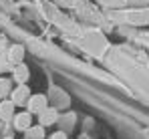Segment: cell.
I'll return each mask as SVG.
<instances>
[{"instance_id":"obj_1","label":"cell","mask_w":149,"mask_h":139,"mask_svg":"<svg viewBox=\"0 0 149 139\" xmlns=\"http://www.w3.org/2000/svg\"><path fill=\"white\" fill-rule=\"evenodd\" d=\"M26 105H28L30 113H42L47 109V97L45 95H32V97H28Z\"/></svg>"},{"instance_id":"obj_2","label":"cell","mask_w":149,"mask_h":139,"mask_svg":"<svg viewBox=\"0 0 149 139\" xmlns=\"http://www.w3.org/2000/svg\"><path fill=\"white\" fill-rule=\"evenodd\" d=\"M28 97H30V89L26 85H20L18 89L12 91V103L14 105H24L26 101H28Z\"/></svg>"},{"instance_id":"obj_3","label":"cell","mask_w":149,"mask_h":139,"mask_svg":"<svg viewBox=\"0 0 149 139\" xmlns=\"http://www.w3.org/2000/svg\"><path fill=\"white\" fill-rule=\"evenodd\" d=\"M24 57V46L22 45H12L8 50V63L10 65H20Z\"/></svg>"},{"instance_id":"obj_4","label":"cell","mask_w":149,"mask_h":139,"mask_svg":"<svg viewBox=\"0 0 149 139\" xmlns=\"http://www.w3.org/2000/svg\"><path fill=\"white\" fill-rule=\"evenodd\" d=\"M127 18H129V22H135V24H149V8L129 12Z\"/></svg>"},{"instance_id":"obj_5","label":"cell","mask_w":149,"mask_h":139,"mask_svg":"<svg viewBox=\"0 0 149 139\" xmlns=\"http://www.w3.org/2000/svg\"><path fill=\"white\" fill-rule=\"evenodd\" d=\"M12 119H14V129H18V131H26L30 127V113H18Z\"/></svg>"},{"instance_id":"obj_6","label":"cell","mask_w":149,"mask_h":139,"mask_svg":"<svg viewBox=\"0 0 149 139\" xmlns=\"http://www.w3.org/2000/svg\"><path fill=\"white\" fill-rule=\"evenodd\" d=\"M14 117V103L12 101H2L0 103V119L2 121H8Z\"/></svg>"},{"instance_id":"obj_7","label":"cell","mask_w":149,"mask_h":139,"mask_svg":"<svg viewBox=\"0 0 149 139\" xmlns=\"http://www.w3.org/2000/svg\"><path fill=\"white\" fill-rule=\"evenodd\" d=\"M40 115V123H42V127H47V125H52L54 121H56V117H58V113H56V109H50V107H47L42 113H38Z\"/></svg>"},{"instance_id":"obj_8","label":"cell","mask_w":149,"mask_h":139,"mask_svg":"<svg viewBox=\"0 0 149 139\" xmlns=\"http://www.w3.org/2000/svg\"><path fill=\"white\" fill-rule=\"evenodd\" d=\"M28 77L30 75H28V67L26 65H22V63L20 65H14V81H18L20 85H24L26 81H28Z\"/></svg>"},{"instance_id":"obj_9","label":"cell","mask_w":149,"mask_h":139,"mask_svg":"<svg viewBox=\"0 0 149 139\" xmlns=\"http://www.w3.org/2000/svg\"><path fill=\"white\" fill-rule=\"evenodd\" d=\"M45 137V129H42V125L38 127V125H30L28 129H26V139H42Z\"/></svg>"},{"instance_id":"obj_10","label":"cell","mask_w":149,"mask_h":139,"mask_svg":"<svg viewBox=\"0 0 149 139\" xmlns=\"http://www.w3.org/2000/svg\"><path fill=\"white\" fill-rule=\"evenodd\" d=\"M10 91V81L8 79H0V97H6Z\"/></svg>"},{"instance_id":"obj_11","label":"cell","mask_w":149,"mask_h":139,"mask_svg":"<svg viewBox=\"0 0 149 139\" xmlns=\"http://www.w3.org/2000/svg\"><path fill=\"white\" fill-rule=\"evenodd\" d=\"M50 139H67V135H65L63 131H58V133H54V135H52Z\"/></svg>"},{"instance_id":"obj_12","label":"cell","mask_w":149,"mask_h":139,"mask_svg":"<svg viewBox=\"0 0 149 139\" xmlns=\"http://www.w3.org/2000/svg\"><path fill=\"white\" fill-rule=\"evenodd\" d=\"M131 2H135V4H145V2H149V0H131Z\"/></svg>"},{"instance_id":"obj_13","label":"cell","mask_w":149,"mask_h":139,"mask_svg":"<svg viewBox=\"0 0 149 139\" xmlns=\"http://www.w3.org/2000/svg\"><path fill=\"white\" fill-rule=\"evenodd\" d=\"M4 139H12V137H4Z\"/></svg>"},{"instance_id":"obj_14","label":"cell","mask_w":149,"mask_h":139,"mask_svg":"<svg viewBox=\"0 0 149 139\" xmlns=\"http://www.w3.org/2000/svg\"><path fill=\"white\" fill-rule=\"evenodd\" d=\"M0 139H2V137H0Z\"/></svg>"}]
</instances>
